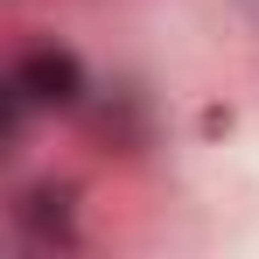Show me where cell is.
I'll list each match as a JSON object with an SVG mask.
<instances>
[{"label": "cell", "instance_id": "6da1fadb", "mask_svg": "<svg viewBox=\"0 0 259 259\" xmlns=\"http://www.w3.org/2000/svg\"><path fill=\"white\" fill-rule=\"evenodd\" d=\"M7 98L14 105H77L84 98V63L70 49H28L7 70Z\"/></svg>", "mask_w": 259, "mask_h": 259}]
</instances>
